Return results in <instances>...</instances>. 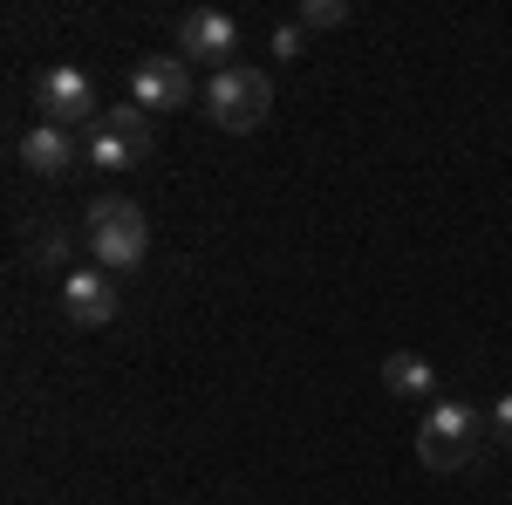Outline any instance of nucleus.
Here are the masks:
<instances>
[{"label": "nucleus", "mask_w": 512, "mask_h": 505, "mask_svg": "<svg viewBox=\"0 0 512 505\" xmlns=\"http://www.w3.org/2000/svg\"><path fill=\"white\" fill-rule=\"evenodd\" d=\"M82 157H89V164H103V171H130V164H137V151L123 144V137L110 130V123H96V130H89V144H82Z\"/></svg>", "instance_id": "obj_11"}, {"label": "nucleus", "mask_w": 512, "mask_h": 505, "mask_svg": "<svg viewBox=\"0 0 512 505\" xmlns=\"http://www.w3.org/2000/svg\"><path fill=\"white\" fill-rule=\"evenodd\" d=\"M267 48H274L280 62H301V55H308V28H301V21H287V28H274Z\"/></svg>", "instance_id": "obj_14"}, {"label": "nucleus", "mask_w": 512, "mask_h": 505, "mask_svg": "<svg viewBox=\"0 0 512 505\" xmlns=\"http://www.w3.org/2000/svg\"><path fill=\"white\" fill-rule=\"evenodd\" d=\"M21 164H28L35 178H62V171L76 164V137H69L62 123H35V130L21 137Z\"/></svg>", "instance_id": "obj_8"}, {"label": "nucleus", "mask_w": 512, "mask_h": 505, "mask_svg": "<svg viewBox=\"0 0 512 505\" xmlns=\"http://www.w3.org/2000/svg\"><path fill=\"white\" fill-rule=\"evenodd\" d=\"M62 260H69V233H62V226H41L35 233V267L62 273Z\"/></svg>", "instance_id": "obj_13"}, {"label": "nucleus", "mask_w": 512, "mask_h": 505, "mask_svg": "<svg viewBox=\"0 0 512 505\" xmlns=\"http://www.w3.org/2000/svg\"><path fill=\"white\" fill-rule=\"evenodd\" d=\"M383 389H390V396H410V403H424V396L437 389V369L417 349H396V355H383Z\"/></svg>", "instance_id": "obj_9"}, {"label": "nucleus", "mask_w": 512, "mask_h": 505, "mask_svg": "<svg viewBox=\"0 0 512 505\" xmlns=\"http://www.w3.org/2000/svg\"><path fill=\"white\" fill-rule=\"evenodd\" d=\"M110 130H117L123 144L137 151V164H151V151H158V130H151V110H137V103H123V110H110Z\"/></svg>", "instance_id": "obj_10"}, {"label": "nucleus", "mask_w": 512, "mask_h": 505, "mask_svg": "<svg viewBox=\"0 0 512 505\" xmlns=\"http://www.w3.org/2000/svg\"><path fill=\"white\" fill-rule=\"evenodd\" d=\"M89 253H96V267H110V273L144 267V253H151L144 205L137 198H96L89 205Z\"/></svg>", "instance_id": "obj_1"}, {"label": "nucleus", "mask_w": 512, "mask_h": 505, "mask_svg": "<svg viewBox=\"0 0 512 505\" xmlns=\"http://www.w3.org/2000/svg\"><path fill=\"white\" fill-rule=\"evenodd\" d=\"M485 430H492L499 444H512V396H499V403H492V417H485Z\"/></svg>", "instance_id": "obj_15"}, {"label": "nucleus", "mask_w": 512, "mask_h": 505, "mask_svg": "<svg viewBox=\"0 0 512 505\" xmlns=\"http://www.w3.org/2000/svg\"><path fill=\"white\" fill-rule=\"evenodd\" d=\"M239 48V28L233 14H219V7H192L185 21H178V55L185 62H219V69H233L226 55Z\"/></svg>", "instance_id": "obj_6"}, {"label": "nucleus", "mask_w": 512, "mask_h": 505, "mask_svg": "<svg viewBox=\"0 0 512 505\" xmlns=\"http://www.w3.org/2000/svg\"><path fill=\"white\" fill-rule=\"evenodd\" d=\"M62 314H69L76 328H110V321H117V287H110V273H96V267L62 273Z\"/></svg>", "instance_id": "obj_7"}, {"label": "nucleus", "mask_w": 512, "mask_h": 505, "mask_svg": "<svg viewBox=\"0 0 512 505\" xmlns=\"http://www.w3.org/2000/svg\"><path fill=\"white\" fill-rule=\"evenodd\" d=\"M274 110V82L267 69H253V62H233V69H219V76L205 82V117L219 123V130H260Z\"/></svg>", "instance_id": "obj_3"}, {"label": "nucleus", "mask_w": 512, "mask_h": 505, "mask_svg": "<svg viewBox=\"0 0 512 505\" xmlns=\"http://www.w3.org/2000/svg\"><path fill=\"white\" fill-rule=\"evenodd\" d=\"M485 437L492 430L478 424L472 403H431L424 410V430H417V465L424 471H465Z\"/></svg>", "instance_id": "obj_2"}, {"label": "nucleus", "mask_w": 512, "mask_h": 505, "mask_svg": "<svg viewBox=\"0 0 512 505\" xmlns=\"http://www.w3.org/2000/svg\"><path fill=\"white\" fill-rule=\"evenodd\" d=\"M308 35H328V28H349V0H301V14H294Z\"/></svg>", "instance_id": "obj_12"}, {"label": "nucleus", "mask_w": 512, "mask_h": 505, "mask_svg": "<svg viewBox=\"0 0 512 505\" xmlns=\"http://www.w3.org/2000/svg\"><path fill=\"white\" fill-rule=\"evenodd\" d=\"M130 103L137 110H185L192 103V62L185 55H151V62H137L130 69Z\"/></svg>", "instance_id": "obj_5"}, {"label": "nucleus", "mask_w": 512, "mask_h": 505, "mask_svg": "<svg viewBox=\"0 0 512 505\" xmlns=\"http://www.w3.org/2000/svg\"><path fill=\"white\" fill-rule=\"evenodd\" d=\"M35 110H41V123H89L96 117V82L82 76L76 62H55V69H41L35 76Z\"/></svg>", "instance_id": "obj_4"}]
</instances>
